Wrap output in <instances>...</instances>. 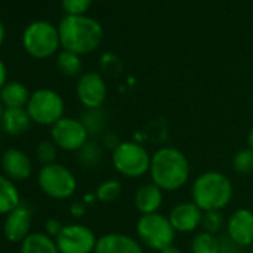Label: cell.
<instances>
[{"mask_svg":"<svg viewBox=\"0 0 253 253\" xmlns=\"http://www.w3.org/2000/svg\"><path fill=\"white\" fill-rule=\"evenodd\" d=\"M149 177L164 192H176L191 179L189 160L180 149L163 146L152 154Z\"/></svg>","mask_w":253,"mask_h":253,"instance_id":"6da1fadb","label":"cell"},{"mask_svg":"<svg viewBox=\"0 0 253 253\" xmlns=\"http://www.w3.org/2000/svg\"><path fill=\"white\" fill-rule=\"evenodd\" d=\"M60 42L64 51L85 55L95 51L103 41V27L86 15H66L58 24Z\"/></svg>","mask_w":253,"mask_h":253,"instance_id":"7a4b0ae2","label":"cell"},{"mask_svg":"<svg viewBox=\"0 0 253 253\" xmlns=\"http://www.w3.org/2000/svg\"><path fill=\"white\" fill-rule=\"evenodd\" d=\"M234 185L231 179L216 170L198 174L191 186V198L203 211L223 210L232 200Z\"/></svg>","mask_w":253,"mask_h":253,"instance_id":"3957f363","label":"cell"},{"mask_svg":"<svg viewBox=\"0 0 253 253\" xmlns=\"http://www.w3.org/2000/svg\"><path fill=\"white\" fill-rule=\"evenodd\" d=\"M112 166L116 173L126 179H140L149 174L152 154L137 142L124 140L112 151Z\"/></svg>","mask_w":253,"mask_h":253,"instance_id":"277c9868","label":"cell"},{"mask_svg":"<svg viewBox=\"0 0 253 253\" xmlns=\"http://www.w3.org/2000/svg\"><path fill=\"white\" fill-rule=\"evenodd\" d=\"M23 46L24 51L36 60L52 57L61 46L58 27L45 20L30 23L23 32Z\"/></svg>","mask_w":253,"mask_h":253,"instance_id":"5b68a950","label":"cell"},{"mask_svg":"<svg viewBox=\"0 0 253 253\" xmlns=\"http://www.w3.org/2000/svg\"><path fill=\"white\" fill-rule=\"evenodd\" d=\"M137 240L148 249L161 252L163 249L174 244L176 231L171 226L169 216L163 213L142 214L136 223Z\"/></svg>","mask_w":253,"mask_h":253,"instance_id":"8992f818","label":"cell"},{"mask_svg":"<svg viewBox=\"0 0 253 253\" xmlns=\"http://www.w3.org/2000/svg\"><path fill=\"white\" fill-rule=\"evenodd\" d=\"M38 185L45 195L54 200H69L78 189L73 171L58 163L42 166L38 173Z\"/></svg>","mask_w":253,"mask_h":253,"instance_id":"52a82bcc","label":"cell"},{"mask_svg":"<svg viewBox=\"0 0 253 253\" xmlns=\"http://www.w3.org/2000/svg\"><path fill=\"white\" fill-rule=\"evenodd\" d=\"M26 109L35 124L52 126L64 116L66 104L63 97L57 91L41 88L32 92Z\"/></svg>","mask_w":253,"mask_h":253,"instance_id":"ba28073f","label":"cell"},{"mask_svg":"<svg viewBox=\"0 0 253 253\" xmlns=\"http://www.w3.org/2000/svg\"><path fill=\"white\" fill-rule=\"evenodd\" d=\"M89 133L81 119L63 116L51 126V140L66 152H79L89 140Z\"/></svg>","mask_w":253,"mask_h":253,"instance_id":"9c48e42d","label":"cell"},{"mask_svg":"<svg viewBox=\"0 0 253 253\" xmlns=\"http://www.w3.org/2000/svg\"><path fill=\"white\" fill-rule=\"evenodd\" d=\"M98 237L94 231L82 223L64 225L55 238L60 253H94Z\"/></svg>","mask_w":253,"mask_h":253,"instance_id":"30bf717a","label":"cell"},{"mask_svg":"<svg viewBox=\"0 0 253 253\" xmlns=\"http://www.w3.org/2000/svg\"><path fill=\"white\" fill-rule=\"evenodd\" d=\"M76 95L86 110L101 109L107 98V84L97 72L82 73L76 84Z\"/></svg>","mask_w":253,"mask_h":253,"instance_id":"8fae6325","label":"cell"},{"mask_svg":"<svg viewBox=\"0 0 253 253\" xmlns=\"http://www.w3.org/2000/svg\"><path fill=\"white\" fill-rule=\"evenodd\" d=\"M226 235L240 247L253 244V211L250 209L234 210L226 220Z\"/></svg>","mask_w":253,"mask_h":253,"instance_id":"7c38bea8","label":"cell"},{"mask_svg":"<svg viewBox=\"0 0 253 253\" xmlns=\"http://www.w3.org/2000/svg\"><path fill=\"white\" fill-rule=\"evenodd\" d=\"M204 211L192 201H183L176 204L170 213H169V220L171 226L174 228L176 232L180 234H191L201 228V220H203Z\"/></svg>","mask_w":253,"mask_h":253,"instance_id":"4fadbf2b","label":"cell"},{"mask_svg":"<svg viewBox=\"0 0 253 253\" xmlns=\"http://www.w3.org/2000/svg\"><path fill=\"white\" fill-rule=\"evenodd\" d=\"M32 220L33 214L32 210L21 204L15 210H12L9 214H6L5 223H3V234L11 243H23L32 232Z\"/></svg>","mask_w":253,"mask_h":253,"instance_id":"5bb4252c","label":"cell"},{"mask_svg":"<svg viewBox=\"0 0 253 253\" xmlns=\"http://www.w3.org/2000/svg\"><path fill=\"white\" fill-rule=\"evenodd\" d=\"M94 253H145L143 244L122 232H107L98 237Z\"/></svg>","mask_w":253,"mask_h":253,"instance_id":"9a60e30c","label":"cell"},{"mask_svg":"<svg viewBox=\"0 0 253 253\" xmlns=\"http://www.w3.org/2000/svg\"><path fill=\"white\" fill-rule=\"evenodd\" d=\"M2 169L6 177L14 182H24L32 176L33 164L30 157L20 149H8L2 157Z\"/></svg>","mask_w":253,"mask_h":253,"instance_id":"2e32d148","label":"cell"},{"mask_svg":"<svg viewBox=\"0 0 253 253\" xmlns=\"http://www.w3.org/2000/svg\"><path fill=\"white\" fill-rule=\"evenodd\" d=\"M134 207L142 214L158 213L164 203V191L160 189L155 183L148 182L140 185L134 192Z\"/></svg>","mask_w":253,"mask_h":253,"instance_id":"e0dca14e","label":"cell"},{"mask_svg":"<svg viewBox=\"0 0 253 253\" xmlns=\"http://www.w3.org/2000/svg\"><path fill=\"white\" fill-rule=\"evenodd\" d=\"M32 118L26 107L5 109L3 116L0 119L2 128L9 136H21L24 134L32 125Z\"/></svg>","mask_w":253,"mask_h":253,"instance_id":"ac0fdd59","label":"cell"},{"mask_svg":"<svg viewBox=\"0 0 253 253\" xmlns=\"http://www.w3.org/2000/svg\"><path fill=\"white\" fill-rule=\"evenodd\" d=\"M29 88L21 82H6V85L0 91V101L5 109H15V107H26L30 100Z\"/></svg>","mask_w":253,"mask_h":253,"instance_id":"d6986e66","label":"cell"},{"mask_svg":"<svg viewBox=\"0 0 253 253\" xmlns=\"http://www.w3.org/2000/svg\"><path fill=\"white\" fill-rule=\"evenodd\" d=\"M21 206V197L14 180L0 174V214H9Z\"/></svg>","mask_w":253,"mask_h":253,"instance_id":"ffe728a7","label":"cell"},{"mask_svg":"<svg viewBox=\"0 0 253 253\" xmlns=\"http://www.w3.org/2000/svg\"><path fill=\"white\" fill-rule=\"evenodd\" d=\"M20 253H60L57 243L45 232H32L23 243Z\"/></svg>","mask_w":253,"mask_h":253,"instance_id":"44dd1931","label":"cell"},{"mask_svg":"<svg viewBox=\"0 0 253 253\" xmlns=\"http://www.w3.org/2000/svg\"><path fill=\"white\" fill-rule=\"evenodd\" d=\"M189 247L192 253H219L220 238H217L214 234L200 231L192 237Z\"/></svg>","mask_w":253,"mask_h":253,"instance_id":"7402d4cb","label":"cell"},{"mask_svg":"<svg viewBox=\"0 0 253 253\" xmlns=\"http://www.w3.org/2000/svg\"><path fill=\"white\" fill-rule=\"evenodd\" d=\"M57 69L64 76H69V78L79 76V73L82 72L81 55L70 52V51H61L57 55Z\"/></svg>","mask_w":253,"mask_h":253,"instance_id":"603a6c76","label":"cell"},{"mask_svg":"<svg viewBox=\"0 0 253 253\" xmlns=\"http://www.w3.org/2000/svg\"><path fill=\"white\" fill-rule=\"evenodd\" d=\"M122 192V185L116 179H109L101 182L95 189V198L100 203H113Z\"/></svg>","mask_w":253,"mask_h":253,"instance_id":"cb8c5ba5","label":"cell"},{"mask_svg":"<svg viewBox=\"0 0 253 253\" xmlns=\"http://www.w3.org/2000/svg\"><path fill=\"white\" fill-rule=\"evenodd\" d=\"M81 121L85 125V128L88 130L89 134H100V133H103L104 126H106V118H104L101 109L86 110L82 115Z\"/></svg>","mask_w":253,"mask_h":253,"instance_id":"d4e9b609","label":"cell"},{"mask_svg":"<svg viewBox=\"0 0 253 253\" xmlns=\"http://www.w3.org/2000/svg\"><path fill=\"white\" fill-rule=\"evenodd\" d=\"M79 163L85 167H95L103 158V149L95 142H88L79 152Z\"/></svg>","mask_w":253,"mask_h":253,"instance_id":"484cf974","label":"cell"},{"mask_svg":"<svg viewBox=\"0 0 253 253\" xmlns=\"http://www.w3.org/2000/svg\"><path fill=\"white\" fill-rule=\"evenodd\" d=\"M226 226V220L223 217V213L220 210H211V211H204L203 220H201V231L210 232V234H217Z\"/></svg>","mask_w":253,"mask_h":253,"instance_id":"4316f807","label":"cell"},{"mask_svg":"<svg viewBox=\"0 0 253 253\" xmlns=\"http://www.w3.org/2000/svg\"><path fill=\"white\" fill-rule=\"evenodd\" d=\"M232 169L238 174H249L253 171V151L249 148L240 149L232 157Z\"/></svg>","mask_w":253,"mask_h":253,"instance_id":"83f0119b","label":"cell"},{"mask_svg":"<svg viewBox=\"0 0 253 253\" xmlns=\"http://www.w3.org/2000/svg\"><path fill=\"white\" fill-rule=\"evenodd\" d=\"M57 151H58V148L54 145L52 140H43L36 148V157L42 166H48V164L55 163Z\"/></svg>","mask_w":253,"mask_h":253,"instance_id":"f1b7e54d","label":"cell"},{"mask_svg":"<svg viewBox=\"0 0 253 253\" xmlns=\"http://www.w3.org/2000/svg\"><path fill=\"white\" fill-rule=\"evenodd\" d=\"M92 5V0H61V6L67 15H85Z\"/></svg>","mask_w":253,"mask_h":253,"instance_id":"f546056e","label":"cell"},{"mask_svg":"<svg viewBox=\"0 0 253 253\" xmlns=\"http://www.w3.org/2000/svg\"><path fill=\"white\" fill-rule=\"evenodd\" d=\"M63 223L57 219H49L46 223H45V234H48L49 237H52L54 240L60 235L61 229H63Z\"/></svg>","mask_w":253,"mask_h":253,"instance_id":"4dcf8cb0","label":"cell"},{"mask_svg":"<svg viewBox=\"0 0 253 253\" xmlns=\"http://www.w3.org/2000/svg\"><path fill=\"white\" fill-rule=\"evenodd\" d=\"M240 246L234 243L228 235L220 238V252L219 253H240Z\"/></svg>","mask_w":253,"mask_h":253,"instance_id":"1f68e13d","label":"cell"},{"mask_svg":"<svg viewBox=\"0 0 253 253\" xmlns=\"http://www.w3.org/2000/svg\"><path fill=\"white\" fill-rule=\"evenodd\" d=\"M6 82H8V69H6V64L0 60V91L6 85Z\"/></svg>","mask_w":253,"mask_h":253,"instance_id":"d6a6232c","label":"cell"},{"mask_svg":"<svg viewBox=\"0 0 253 253\" xmlns=\"http://www.w3.org/2000/svg\"><path fill=\"white\" fill-rule=\"evenodd\" d=\"M70 213H72L73 216H76V217L84 216V214H85V204H84V203H75V204H72Z\"/></svg>","mask_w":253,"mask_h":253,"instance_id":"836d02e7","label":"cell"},{"mask_svg":"<svg viewBox=\"0 0 253 253\" xmlns=\"http://www.w3.org/2000/svg\"><path fill=\"white\" fill-rule=\"evenodd\" d=\"M158 253H182V250H180L179 247H176L174 244H171V246H169V247L163 249V250H161V252H158Z\"/></svg>","mask_w":253,"mask_h":253,"instance_id":"e575fe53","label":"cell"},{"mask_svg":"<svg viewBox=\"0 0 253 253\" xmlns=\"http://www.w3.org/2000/svg\"><path fill=\"white\" fill-rule=\"evenodd\" d=\"M5 36H6V30H5L3 23L0 21V46H2V43L5 42Z\"/></svg>","mask_w":253,"mask_h":253,"instance_id":"d590c367","label":"cell"},{"mask_svg":"<svg viewBox=\"0 0 253 253\" xmlns=\"http://www.w3.org/2000/svg\"><path fill=\"white\" fill-rule=\"evenodd\" d=\"M247 148L253 151V126H252L249 134H247Z\"/></svg>","mask_w":253,"mask_h":253,"instance_id":"8d00e7d4","label":"cell"},{"mask_svg":"<svg viewBox=\"0 0 253 253\" xmlns=\"http://www.w3.org/2000/svg\"><path fill=\"white\" fill-rule=\"evenodd\" d=\"M3 112H5V106L2 104V101H0V119H2V116H3Z\"/></svg>","mask_w":253,"mask_h":253,"instance_id":"74e56055","label":"cell"},{"mask_svg":"<svg viewBox=\"0 0 253 253\" xmlns=\"http://www.w3.org/2000/svg\"><path fill=\"white\" fill-rule=\"evenodd\" d=\"M250 253H253V244L250 246Z\"/></svg>","mask_w":253,"mask_h":253,"instance_id":"f35d334b","label":"cell"}]
</instances>
